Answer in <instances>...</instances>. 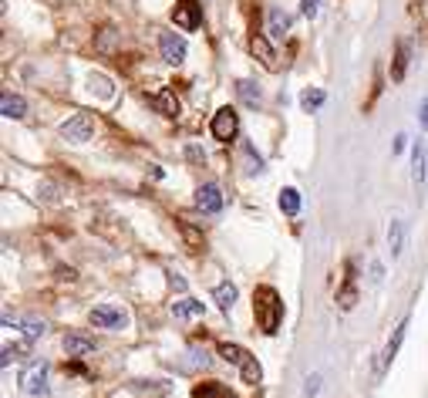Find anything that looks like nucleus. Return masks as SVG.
I'll use <instances>...</instances> for the list:
<instances>
[{
    "label": "nucleus",
    "instance_id": "obj_1",
    "mask_svg": "<svg viewBox=\"0 0 428 398\" xmlns=\"http://www.w3.org/2000/svg\"><path fill=\"white\" fill-rule=\"evenodd\" d=\"M253 317H257V324H260L263 334H276L280 324H283V301H280V294L274 287H257L253 290Z\"/></svg>",
    "mask_w": 428,
    "mask_h": 398
},
{
    "label": "nucleus",
    "instance_id": "obj_2",
    "mask_svg": "<svg viewBox=\"0 0 428 398\" xmlns=\"http://www.w3.org/2000/svg\"><path fill=\"white\" fill-rule=\"evenodd\" d=\"M220 358H226L230 365H236V368H240V375H243V382H247V385H260L263 368H260V361H257V358L249 355L247 348H240V344L223 341V344H220Z\"/></svg>",
    "mask_w": 428,
    "mask_h": 398
},
{
    "label": "nucleus",
    "instance_id": "obj_3",
    "mask_svg": "<svg viewBox=\"0 0 428 398\" xmlns=\"http://www.w3.org/2000/svg\"><path fill=\"white\" fill-rule=\"evenodd\" d=\"M61 136L68 142H74V145H84L88 138L95 136V118L88 111H74L68 122H61Z\"/></svg>",
    "mask_w": 428,
    "mask_h": 398
},
{
    "label": "nucleus",
    "instance_id": "obj_4",
    "mask_svg": "<svg viewBox=\"0 0 428 398\" xmlns=\"http://www.w3.org/2000/svg\"><path fill=\"white\" fill-rule=\"evenodd\" d=\"M21 388H24L30 398L47 395V365H44V361H30L28 368H24V375H21Z\"/></svg>",
    "mask_w": 428,
    "mask_h": 398
},
{
    "label": "nucleus",
    "instance_id": "obj_5",
    "mask_svg": "<svg viewBox=\"0 0 428 398\" xmlns=\"http://www.w3.org/2000/svg\"><path fill=\"white\" fill-rule=\"evenodd\" d=\"M213 138H220V142H233L236 132H240V115H236V109H220L216 115H213Z\"/></svg>",
    "mask_w": 428,
    "mask_h": 398
},
{
    "label": "nucleus",
    "instance_id": "obj_6",
    "mask_svg": "<svg viewBox=\"0 0 428 398\" xmlns=\"http://www.w3.org/2000/svg\"><path fill=\"white\" fill-rule=\"evenodd\" d=\"M88 321L95 324V328H108V331H118L128 324V314H125L122 307H111V304H101V307H91L88 311Z\"/></svg>",
    "mask_w": 428,
    "mask_h": 398
},
{
    "label": "nucleus",
    "instance_id": "obj_7",
    "mask_svg": "<svg viewBox=\"0 0 428 398\" xmlns=\"http://www.w3.org/2000/svg\"><path fill=\"white\" fill-rule=\"evenodd\" d=\"M172 21H176V28H182V31H196L203 24V7H199L196 0H179L176 11H172Z\"/></svg>",
    "mask_w": 428,
    "mask_h": 398
},
{
    "label": "nucleus",
    "instance_id": "obj_8",
    "mask_svg": "<svg viewBox=\"0 0 428 398\" xmlns=\"http://www.w3.org/2000/svg\"><path fill=\"white\" fill-rule=\"evenodd\" d=\"M159 51H162V61L166 65H182L186 61V38L182 34H159Z\"/></svg>",
    "mask_w": 428,
    "mask_h": 398
},
{
    "label": "nucleus",
    "instance_id": "obj_9",
    "mask_svg": "<svg viewBox=\"0 0 428 398\" xmlns=\"http://www.w3.org/2000/svg\"><path fill=\"white\" fill-rule=\"evenodd\" d=\"M196 206L203 209V213H223V189L216 186V182H206V186H199V192H196Z\"/></svg>",
    "mask_w": 428,
    "mask_h": 398
},
{
    "label": "nucleus",
    "instance_id": "obj_10",
    "mask_svg": "<svg viewBox=\"0 0 428 398\" xmlns=\"http://www.w3.org/2000/svg\"><path fill=\"white\" fill-rule=\"evenodd\" d=\"M149 105H152L159 115H166V118H176L179 115V98L172 95L169 88H162V92H155L152 98H149Z\"/></svg>",
    "mask_w": 428,
    "mask_h": 398
},
{
    "label": "nucleus",
    "instance_id": "obj_11",
    "mask_svg": "<svg viewBox=\"0 0 428 398\" xmlns=\"http://www.w3.org/2000/svg\"><path fill=\"white\" fill-rule=\"evenodd\" d=\"M206 314V304L196 301V297H182V301L172 304V317L176 321H193V317H203Z\"/></svg>",
    "mask_w": 428,
    "mask_h": 398
},
{
    "label": "nucleus",
    "instance_id": "obj_12",
    "mask_svg": "<svg viewBox=\"0 0 428 398\" xmlns=\"http://www.w3.org/2000/svg\"><path fill=\"white\" fill-rule=\"evenodd\" d=\"M0 115L4 118H24L28 115V101L21 95H14V92H4L0 95Z\"/></svg>",
    "mask_w": 428,
    "mask_h": 398
},
{
    "label": "nucleus",
    "instance_id": "obj_13",
    "mask_svg": "<svg viewBox=\"0 0 428 398\" xmlns=\"http://www.w3.org/2000/svg\"><path fill=\"white\" fill-rule=\"evenodd\" d=\"M95 348H98L95 338H88V334H64V351H68V358L91 355Z\"/></svg>",
    "mask_w": 428,
    "mask_h": 398
},
{
    "label": "nucleus",
    "instance_id": "obj_14",
    "mask_svg": "<svg viewBox=\"0 0 428 398\" xmlns=\"http://www.w3.org/2000/svg\"><path fill=\"white\" fill-rule=\"evenodd\" d=\"M287 31H291V14H283L280 7H270V14H266V34L274 41H280Z\"/></svg>",
    "mask_w": 428,
    "mask_h": 398
},
{
    "label": "nucleus",
    "instance_id": "obj_15",
    "mask_svg": "<svg viewBox=\"0 0 428 398\" xmlns=\"http://www.w3.org/2000/svg\"><path fill=\"white\" fill-rule=\"evenodd\" d=\"M405 331H408V317H401L398 328H395V334H391V341L385 344V355H381V368H385V365H391V361L398 358V348H401V341H405Z\"/></svg>",
    "mask_w": 428,
    "mask_h": 398
},
{
    "label": "nucleus",
    "instance_id": "obj_16",
    "mask_svg": "<svg viewBox=\"0 0 428 398\" xmlns=\"http://www.w3.org/2000/svg\"><path fill=\"white\" fill-rule=\"evenodd\" d=\"M388 250L395 260L405 253V223L401 220H391V226H388Z\"/></svg>",
    "mask_w": 428,
    "mask_h": 398
},
{
    "label": "nucleus",
    "instance_id": "obj_17",
    "mask_svg": "<svg viewBox=\"0 0 428 398\" xmlns=\"http://www.w3.org/2000/svg\"><path fill=\"white\" fill-rule=\"evenodd\" d=\"M249 48H253V55L263 61V68L276 71V55H274V48H270V41H266V38H260V34H257V38L249 41Z\"/></svg>",
    "mask_w": 428,
    "mask_h": 398
},
{
    "label": "nucleus",
    "instance_id": "obj_18",
    "mask_svg": "<svg viewBox=\"0 0 428 398\" xmlns=\"http://www.w3.org/2000/svg\"><path fill=\"white\" fill-rule=\"evenodd\" d=\"M412 179L422 186L428 179V159H425V149H422V142L418 145H412Z\"/></svg>",
    "mask_w": 428,
    "mask_h": 398
},
{
    "label": "nucleus",
    "instance_id": "obj_19",
    "mask_svg": "<svg viewBox=\"0 0 428 398\" xmlns=\"http://www.w3.org/2000/svg\"><path fill=\"white\" fill-rule=\"evenodd\" d=\"M213 301H216V307H220V311H226V314H230V307L236 304V287L230 284V280H226V284H216V287H213Z\"/></svg>",
    "mask_w": 428,
    "mask_h": 398
},
{
    "label": "nucleus",
    "instance_id": "obj_20",
    "mask_svg": "<svg viewBox=\"0 0 428 398\" xmlns=\"http://www.w3.org/2000/svg\"><path fill=\"white\" fill-rule=\"evenodd\" d=\"M337 304H341V311H351V307L358 304V290H354V267H347V280H344V290L337 294Z\"/></svg>",
    "mask_w": 428,
    "mask_h": 398
},
{
    "label": "nucleus",
    "instance_id": "obj_21",
    "mask_svg": "<svg viewBox=\"0 0 428 398\" xmlns=\"http://www.w3.org/2000/svg\"><path fill=\"white\" fill-rule=\"evenodd\" d=\"M236 95H240V101L249 105V109H257V105H260V88H257L253 82H247V78H240V82H236Z\"/></svg>",
    "mask_w": 428,
    "mask_h": 398
},
{
    "label": "nucleus",
    "instance_id": "obj_22",
    "mask_svg": "<svg viewBox=\"0 0 428 398\" xmlns=\"http://www.w3.org/2000/svg\"><path fill=\"white\" fill-rule=\"evenodd\" d=\"M179 233H182V240H186V250H189V253H199V250H203V233L196 230L193 223L179 220Z\"/></svg>",
    "mask_w": 428,
    "mask_h": 398
},
{
    "label": "nucleus",
    "instance_id": "obj_23",
    "mask_svg": "<svg viewBox=\"0 0 428 398\" xmlns=\"http://www.w3.org/2000/svg\"><path fill=\"white\" fill-rule=\"evenodd\" d=\"M193 395L196 398H236L226 385H220V382H209V385H196L193 388Z\"/></svg>",
    "mask_w": 428,
    "mask_h": 398
},
{
    "label": "nucleus",
    "instance_id": "obj_24",
    "mask_svg": "<svg viewBox=\"0 0 428 398\" xmlns=\"http://www.w3.org/2000/svg\"><path fill=\"white\" fill-rule=\"evenodd\" d=\"M408 71V41H398V51H395V65H391V82H401Z\"/></svg>",
    "mask_w": 428,
    "mask_h": 398
},
{
    "label": "nucleus",
    "instance_id": "obj_25",
    "mask_svg": "<svg viewBox=\"0 0 428 398\" xmlns=\"http://www.w3.org/2000/svg\"><path fill=\"white\" fill-rule=\"evenodd\" d=\"M280 209L287 213V216H297L300 213V192L287 186V189H280Z\"/></svg>",
    "mask_w": 428,
    "mask_h": 398
},
{
    "label": "nucleus",
    "instance_id": "obj_26",
    "mask_svg": "<svg viewBox=\"0 0 428 398\" xmlns=\"http://www.w3.org/2000/svg\"><path fill=\"white\" fill-rule=\"evenodd\" d=\"M324 98H327V95H324V88H307L304 95H300V109H304V111H317L320 105H324Z\"/></svg>",
    "mask_w": 428,
    "mask_h": 398
},
{
    "label": "nucleus",
    "instance_id": "obj_27",
    "mask_svg": "<svg viewBox=\"0 0 428 398\" xmlns=\"http://www.w3.org/2000/svg\"><path fill=\"white\" fill-rule=\"evenodd\" d=\"M88 84H91V92H98V98H105V101H111V98H115V88H111V82L105 78V74H91V78H88Z\"/></svg>",
    "mask_w": 428,
    "mask_h": 398
},
{
    "label": "nucleus",
    "instance_id": "obj_28",
    "mask_svg": "<svg viewBox=\"0 0 428 398\" xmlns=\"http://www.w3.org/2000/svg\"><path fill=\"white\" fill-rule=\"evenodd\" d=\"M21 331H24V338L38 341L44 331H47V324H44V321H38V317H24V321H21Z\"/></svg>",
    "mask_w": 428,
    "mask_h": 398
},
{
    "label": "nucleus",
    "instance_id": "obj_29",
    "mask_svg": "<svg viewBox=\"0 0 428 398\" xmlns=\"http://www.w3.org/2000/svg\"><path fill=\"white\" fill-rule=\"evenodd\" d=\"M24 351H30V338H28V341H24V344H14V348L7 344V348H4V358H0V365L7 368V365H11L14 358H21V355H24Z\"/></svg>",
    "mask_w": 428,
    "mask_h": 398
},
{
    "label": "nucleus",
    "instance_id": "obj_30",
    "mask_svg": "<svg viewBox=\"0 0 428 398\" xmlns=\"http://www.w3.org/2000/svg\"><path fill=\"white\" fill-rule=\"evenodd\" d=\"M243 155H247V162H249L247 172H260V169H263V159L257 155V152H253V145H243Z\"/></svg>",
    "mask_w": 428,
    "mask_h": 398
},
{
    "label": "nucleus",
    "instance_id": "obj_31",
    "mask_svg": "<svg viewBox=\"0 0 428 398\" xmlns=\"http://www.w3.org/2000/svg\"><path fill=\"white\" fill-rule=\"evenodd\" d=\"M317 392H320V375H310V378L304 382V395H307V398H314Z\"/></svg>",
    "mask_w": 428,
    "mask_h": 398
},
{
    "label": "nucleus",
    "instance_id": "obj_32",
    "mask_svg": "<svg viewBox=\"0 0 428 398\" xmlns=\"http://www.w3.org/2000/svg\"><path fill=\"white\" fill-rule=\"evenodd\" d=\"M300 11H304V17H317L320 0H300Z\"/></svg>",
    "mask_w": 428,
    "mask_h": 398
},
{
    "label": "nucleus",
    "instance_id": "obj_33",
    "mask_svg": "<svg viewBox=\"0 0 428 398\" xmlns=\"http://www.w3.org/2000/svg\"><path fill=\"white\" fill-rule=\"evenodd\" d=\"M169 284L176 290H186V280H182V274H169Z\"/></svg>",
    "mask_w": 428,
    "mask_h": 398
},
{
    "label": "nucleus",
    "instance_id": "obj_34",
    "mask_svg": "<svg viewBox=\"0 0 428 398\" xmlns=\"http://www.w3.org/2000/svg\"><path fill=\"white\" fill-rule=\"evenodd\" d=\"M418 115H422V125L428 128V98H422V109H418Z\"/></svg>",
    "mask_w": 428,
    "mask_h": 398
},
{
    "label": "nucleus",
    "instance_id": "obj_35",
    "mask_svg": "<svg viewBox=\"0 0 428 398\" xmlns=\"http://www.w3.org/2000/svg\"><path fill=\"white\" fill-rule=\"evenodd\" d=\"M405 145H408V138L398 136V142H395V152H405Z\"/></svg>",
    "mask_w": 428,
    "mask_h": 398
}]
</instances>
